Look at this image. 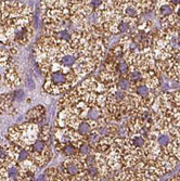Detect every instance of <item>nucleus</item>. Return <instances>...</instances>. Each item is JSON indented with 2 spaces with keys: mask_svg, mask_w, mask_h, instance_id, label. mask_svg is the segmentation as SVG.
Returning <instances> with one entry per match:
<instances>
[{
  "mask_svg": "<svg viewBox=\"0 0 180 181\" xmlns=\"http://www.w3.org/2000/svg\"><path fill=\"white\" fill-rule=\"evenodd\" d=\"M21 1H23V0H21Z\"/></svg>",
  "mask_w": 180,
  "mask_h": 181,
  "instance_id": "423d86ee",
  "label": "nucleus"
},
{
  "mask_svg": "<svg viewBox=\"0 0 180 181\" xmlns=\"http://www.w3.org/2000/svg\"><path fill=\"white\" fill-rule=\"evenodd\" d=\"M174 13L176 14V16L180 20V4L178 6V7L175 8V11H174Z\"/></svg>",
  "mask_w": 180,
  "mask_h": 181,
  "instance_id": "20e7f679",
  "label": "nucleus"
},
{
  "mask_svg": "<svg viewBox=\"0 0 180 181\" xmlns=\"http://www.w3.org/2000/svg\"><path fill=\"white\" fill-rule=\"evenodd\" d=\"M47 117V109L41 104L35 105L34 107L29 109L24 115V121L35 123V124L41 125L45 123Z\"/></svg>",
  "mask_w": 180,
  "mask_h": 181,
  "instance_id": "7ed1b4c3",
  "label": "nucleus"
},
{
  "mask_svg": "<svg viewBox=\"0 0 180 181\" xmlns=\"http://www.w3.org/2000/svg\"><path fill=\"white\" fill-rule=\"evenodd\" d=\"M169 180H180V171L178 172V174L175 175V176H173V177L170 178Z\"/></svg>",
  "mask_w": 180,
  "mask_h": 181,
  "instance_id": "39448f33",
  "label": "nucleus"
},
{
  "mask_svg": "<svg viewBox=\"0 0 180 181\" xmlns=\"http://www.w3.org/2000/svg\"><path fill=\"white\" fill-rule=\"evenodd\" d=\"M34 8L21 0H0V50L24 48L35 37Z\"/></svg>",
  "mask_w": 180,
  "mask_h": 181,
  "instance_id": "f257e3e1",
  "label": "nucleus"
},
{
  "mask_svg": "<svg viewBox=\"0 0 180 181\" xmlns=\"http://www.w3.org/2000/svg\"><path fill=\"white\" fill-rule=\"evenodd\" d=\"M40 125L24 121L8 128L6 138L13 144L27 149L39 138Z\"/></svg>",
  "mask_w": 180,
  "mask_h": 181,
  "instance_id": "f03ea898",
  "label": "nucleus"
}]
</instances>
